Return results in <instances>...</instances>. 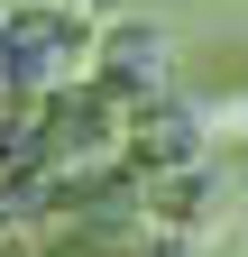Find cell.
I'll list each match as a JSON object with an SVG mask.
<instances>
[{
    "label": "cell",
    "instance_id": "cell-1",
    "mask_svg": "<svg viewBox=\"0 0 248 257\" xmlns=\"http://www.w3.org/2000/svg\"><path fill=\"white\" fill-rule=\"evenodd\" d=\"M101 64H110L119 92H157L166 83V37H157V28H119V37L101 46Z\"/></svg>",
    "mask_w": 248,
    "mask_h": 257
}]
</instances>
